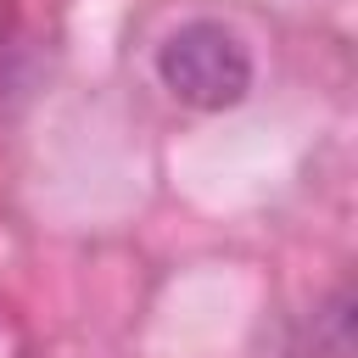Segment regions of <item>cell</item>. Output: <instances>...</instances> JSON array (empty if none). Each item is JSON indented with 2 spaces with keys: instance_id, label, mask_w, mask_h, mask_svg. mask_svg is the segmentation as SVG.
<instances>
[{
  "instance_id": "obj_1",
  "label": "cell",
  "mask_w": 358,
  "mask_h": 358,
  "mask_svg": "<svg viewBox=\"0 0 358 358\" xmlns=\"http://www.w3.org/2000/svg\"><path fill=\"white\" fill-rule=\"evenodd\" d=\"M157 78L173 101L196 112H229L252 90V50L235 28L196 17V22H179L157 45Z\"/></svg>"
}]
</instances>
